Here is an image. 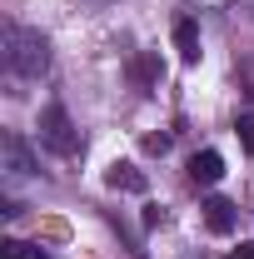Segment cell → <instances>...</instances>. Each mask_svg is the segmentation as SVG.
I'll use <instances>...</instances> for the list:
<instances>
[{"instance_id": "6da1fadb", "label": "cell", "mask_w": 254, "mask_h": 259, "mask_svg": "<svg viewBox=\"0 0 254 259\" xmlns=\"http://www.w3.org/2000/svg\"><path fill=\"white\" fill-rule=\"evenodd\" d=\"M5 65L20 80H40L50 70V40L30 25H5Z\"/></svg>"}, {"instance_id": "7a4b0ae2", "label": "cell", "mask_w": 254, "mask_h": 259, "mask_svg": "<svg viewBox=\"0 0 254 259\" xmlns=\"http://www.w3.org/2000/svg\"><path fill=\"white\" fill-rule=\"evenodd\" d=\"M40 140H45L60 160H75V155H80V130L70 125L65 105H45V110H40Z\"/></svg>"}, {"instance_id": "3957f363", "label": "cell", "mask_w": 254, "mask_h": 259, "mask_svg": "<svg viewBox=\"0 0 254 259\" xmlns=\"http://www.w3.org/2000/svg\"><path fill=\"white\" fill-rule=\"evenodd\" d=\"M0 150H5V169L15 175V180H25V175H35V155H30V145L10 130L5 140H0Z\"/></svg>"}, {"instance_id": "277c9868", "label": "cell", "mask_w": 254, "mask_h": 259, "mask_svg": "<svg viewBox=\"0 0 254 259\" xmlns=\"http://www.w3.org/2000/svg\"><path fill=\"white\" fill-rule=\"evenodd\" d=\"M105 185H110V190H125V194H145V190H150V180H145L130 160H115V164H110V169H105Z\"/></svg>"}, {"instance_id": "5b68a950", "label": "cell", "mask_w": 254, "mask_h": 259, "mask_svg": "<svg viewBox=\"0 0 254 259\" xmlns=\"http://www.w3.org/2000/svg\"><path fill=\"white\" fill-rule=\"evenodd\" d=\"M220 175H224V160L215 155V150H199V155H190V180L194 185H220Z\"/></svg>"}, {"instance_id": "8992f818", "label": "cell", "mask_w": 254, "mask_h": 259, "mask_svg": "<svg viewBox=\"0 0 254 259\" xmlns=\"http://www.w3.org/2000/svg\"><path fill=\"white\" fill-rule=\"evenodd\" d=\"M175 50H180V60H185V65H199V25H194L190 15L175 20Z\"/></svg>"}, {"instance_id": "52a82bcc", "label": "cell", "mask_w": 254, "mask_h": 259, "mask_svg": "<svg viewBox=\"0 0 254 259\" xmlns=\"http://www.w3.org/2000/svg\"><path fill=\"white\" fill-rule=\"evenodd\" d=\"M204 225L215 229V234H229V229H234V204H229L224 194H209V199H204Z\"/></svg>"}, {"instance_id": "ba28073f", "label": "cell", "mask_w": 254, "mask_h": 259, "mask_svg": "<svg viewBox=\"0 0 254 259\" xmlns=\"http://www.w3.org/2000/svg\"><path fill=\"white\" fill-rule=\"evenodd\" d=\"M130 75H135L140 85H155L159 75H164V65H159V55H140V60H135V70H130Z\"/></svg>"}, {"instance_id": "9c48e42d", "label": "cell", "mask_w": 254, "mask_h": 259, "mask_svg": "<svg viewBox=\"0 0 254 259\" xmlns=\"http://www.w3.org/2000/svg\"><path fill=\"white\" fill-rule=\"evenodd\" d=\"M0 259H45V254L30 249V244H20V239H5V244H0Z\"/></svg>"}, {"instance_id": "30bf717a", "label": "cell", "mask_w": 254, "mask_h": 259, "mask_svg": "<svg viewBox=\"0 0 254 259\" xmlns=\"http://www.w3.org/2000/svg\"><path fill=\"white\" fill-rule=\"evenodd\" d=\"M145 150H150V155H164V150H170V135H150Z\"/></svg>"}, {"instance_id": "8fae6325", "label": "cell", "mask_w": 254, "mask_h": 259, "mask_svg": "<svg viewBox=\"0 0 254 259\" xmlns=\"http://www.w3.org/2000/svg\"><path fill=\"white\" fill-rule=\"evenodd\" d=\"M239 140H244V145L254 150V120H239Z\"/></svg>"}, {"instance_id": "7c38bea8", "label": "cell", "mask_w": 254, "mask_h": 259, "mask_svg": "<svg viewBox=\"0 0 254 259\" xmlns=\"http://www.w3.org/2000/svg\"><path fill=\"white\" fill-rule=\"evenodd\" d=\"M229 259H254V244H239V249H234Z\"/></svg>"}]
</instances>
